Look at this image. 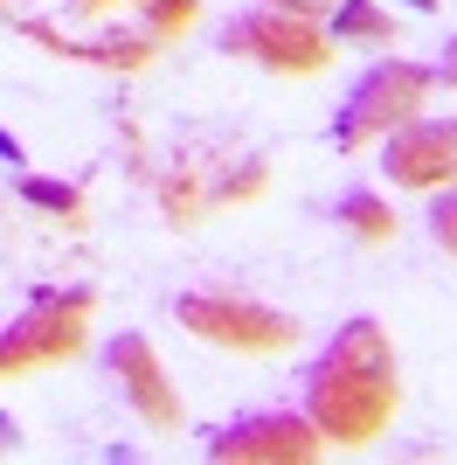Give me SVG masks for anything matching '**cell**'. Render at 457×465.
<instances>
[{
  "label": "cell",
  "mask_w": 457,
  "mask_h": 465,
  "mask_svg": "<svg viewBox=\"0 0 457 465\" xmlns=\"http://www.w3.org/2000/svg\"><path fill=\"white\" fill-rule=\"evenodd\" d=\"M402 7H409V15H437V0H402Z\"/></svg>",
  "instance_id": "obj_17"
},
{
  "label": "cell",
  "mask_w": 457,
  "mask_h": 465,
  "mask_svg": "<svg viewBox=\"0 0 457 465\" xmlns=\"http://www.w3.org/2000/svg\"><path fill=\"white\" fill-rule=\"evenodd\" d=\"M333 215H340L361 243H388V236H395V209H388L381 194H340V209H333Z\"/></svg>",
  "instance_id": "obj_10"
},
{
  "label": "cell",
  "mask_w": 457,
  "mask_h": 465,
  "mask_svg": "<svg viewBox=\"0 0 457 465\" xmlns=\"http://www.w3.org/2000/svg\"><path fill=\"white\" fill-rule=\"evenodd\" d=\"M430 70L409 56H381L374 70H361L354 77V91H346V104L333 112V146L340 153H361V146H374V139H388L395 125H409V118L430 104Z\"/></svg>",
  "instance_id": "obj_2"
},
{
  "label": "cell",
  "mask_w": 457,
  "mask_h": 465,
  "mask_svg": "<svg viewBox=\"0 0 457 465\" xmlns=\"http://www.w3.org/2000/svg\"><path fill=\"white\" fill-rule=\"evenodd\" d=\"M104 369H112V382L125 389V403L146 417L152 430H180V396H173V382H167V369H160V354H152V341L146 333H118L112 348H104Z\"/></svg>",
  "instance_id": "obj_9"
},
{
  "label": "cell",
  "mask_w": 457,
  "mask_h": 465,
  "mask_svg": "<svg viewBox=\"0 0 457 465\" xmlns=\"http://www.w3.org/2000/svg\"><path fill=\"white\" fill-rule=\"evenodd\" d=\"M381 174L395 188H451L457 181V118H409L381 139Z\"/></svg>",
  "instance_id": "obj_8"
},
{
  "label": "cell",
  "mask_w": 457,
  "mask_h": 465,
  "mask_svg": "<svg viewBox=\"0 0 457 465\" xmlns=\"http://www.w3.org/2000/svg\"><path fill=\"white\" fill-rule=\"evenodd\" d=\"M270 7H291V15H312V21H319V15H333L340 0H270Z\"/></svg>",
  "instance_id": "obj_14"
},
{
  "label": "cell",
  "mask_w": 457,
  "mask_h": 465,
  "mask_svg": "<svg viewBox=\"0 0 457 465\" xmlns=\"http://www.w3.org/2000/svg\"><path fill=\"white\" fill-rule=\"evenodd\" d=\"M264 194V160H228V167H215V160H173L167 181H160V202H167L173 223H201L209 209H222V202H257Z\"/></svg>",
  "instance_id": "obj_7"
},
{
  "label": "cell",
  "mask_w": 457,
  "mask_h": 465,
  "mask_svg": "<svg viewBox=\"0 0 457 465\" xmlns=\"http://www.w3.org/2000/svg\"><path fill=\"white\" fill-rule=\"evenodd\" d=\"M21 202L28 209H49V215H83V194L70 188V181H42V174H21Z\"/></svg>",
  "instance_id": "obj_12"
},
{
  "label": "cell",
  "mask_w": 457,
  "mask_h": 465,
  "mask_svg": "<svg viewBox=\"0 0 457 465\" xmlns=\"http://www.w3.org/2000/svg\"><path fill=\"white\" fill-rule=\"evenodd\" d=\"M0 160H21V146H15V139H7V133H0Z\"/></svg>",
  "instance_id": "obj_18"
},
{
  "label": "cell",
  "mask_w": 457,
  "mask_h": 465,
  "mask_svg": "<svg viewBox=\"0 0 457 465\" xmlns=\"http://www.w3.org/2000/svg\"><path fill=\"white\" fill-rule=\"evenodd\" d=\"M91 312H97L91 292H35L15 327H0V382H7V375H28V369L70 361V354L83 348Z\"/></svg>",
  "instance_id": "obj_5"
},
{
  "label": "cell",
  "mask_w": 457,
  "mask_h": 465,
  "mask_svg": "<svg viewBox=\"0 0 457 465\" xmlns=\"http://www.w3.org/2000/svg\"><path fill=\"white\" fill-rule=\"evenodd\" d=\"M430 236H437V251L457 257V188L437 194V209H430Z\"/></svg>",
  "instance_id": "obj_13"
},
{
  "label": "cell",
  "mask_w": 457,
  "mask_h": 465,
  "mask_svg": "<svg viewBox=\"0 0 457 465\" xmlns=\"http://www.w3.org/2000/svg\"><path fill=\"white\" fill-rule=\"evenodd\" d=\"M222 49L228 56L257 63V70H277V77H319L333 63V35H326L312 15H291V7H249L222 28Z\"/></svg>",
  "instance_id": "obj_3"
},
{
  "label": "cell",
  "mask_w": 457,
  "mask_h": 465,
  "mask_svg": "<svg viewBox=\"0 0 457 465\" xmlns=\"http://www.w3.org/2000/svg\"><path fill=\"white\" fill-rule=\"evenodd\" d=\"M15 438H21V430H15V417L0 410V451H15Z\"/></svg>",
  "instance_id": "obj_16"
},
{
  "label": "cell",
  "mask_w": 457,
  "mask_h": 465,
  "mask_svg": "<svg viewBox=\"0 0 457 465\" xmlns=\"http://www.w3.org/2000/svg\"><path fill=\"white\" fill-rule=\"evenodd\" d=\"M437 77H443V84H451V91H457V42H451V49H443V70H437Z\"/></svg>",
  "instance_id": "obj_15"
},
{
  "label": "cell",
  "mask_w": 457,
  "mask_h": 465,
  "mask_svg": "<svg viewBox=\"0 0 457 465\" xmlns=\"http://www.w3.org/2000/svg\"><path fill=\"white\" fill-rule=\"evenodd\" d=\"M402 410V361L381 320H346L305 369V417L319 424L326 445H374Z\"/></svg>",
  "instance_id": "obj_1"
},
{
  "label": "cell",
  "mask_w": 457,
  "mask_h": 465,
  "mask_svg": "<svg viewBox=\"0 0 457 465\" xmlns=\"http://www.w3.org/2000/svg\"><path fill=\"white\" fill-rule=\"evenodd\" d=\"M319 451H326L319 424L298 417V410H249V417H236L209 438L215 465H312Z\"/></svg>",
  "instance_id": "obj_6"
},
{
  "label": "cell",
  "mask_w": 457,
  "mask_h": 465,
  "mask_svg": "<svg viewBox=\"0 0 457 465\" xmlns=\"http://www.w3.org/2000/svg\"><path fill=\"white\" fill-rule=\"evenodd\" d=\"M333 35L340 42H395V21L381 15L374 0H340L333 7Z\"/></svg>",
  "instance_id": "obj_11"
},
{
  "label": "cell",
  "mask_w": 457,
  "mask_h": 465,
  "mask_svg": "<svg viewBox=\"0 0 457 465\" xmlns=\"http://www.w3.org/2000/svg\"><path fill=\"white\" fill-rule=\"evenodd\" d=\"M173 320L209 341V348H228V354H285L298 341V320L277 306H257L243 292H180L173 299Z\"/></svg>",
  "instance_id": "obj_4"
}]
</instances>
